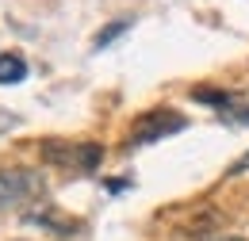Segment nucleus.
I'll list each match as a JSON object with an SVG mask.
<instances>
[{"label":"nucleus","mask_w":249,"mask_h":241,"mask_svg":"<svg viewBox=\"0 0 249 241\" xmlns=\"http://www.w3.org/2000/svg\"><path fill=\"white\" fill-rule=\"evenodd\" d=\"M218 241H246V238H218Z\"/></svg>","instance_id":"12"},{"label":"nucleus","mask_w":249,"mask_h":241,"mask_svg":"<svg viewBox=\"0 0 249 241\" xmlns=\"http://www.w3.org/2000/svg\"><path fill=\"white\" fill-rule=\"evenodd\" d=\"M130 23H134L130 16H123V19H111V23H107L104 31H96V38H92V50H104V46H111V42H115L119 34H126V31H130Z\"/></svg>","instance_id":"7"},{"label":"nucleus","mask_w":249,"mask_h":241,"mask_svg":"<svg viewBox=\"0 0 249 241\" xmlns=\"http://www.w3.org/2000/svg\"><path fill=\"white\" fill-rule=\"evenodd\" d=\"M12 126H19V115H12V111H0V134H4V130H12Z\"/></svg>","instance_id":"10"},{"label":"nucleus","mask_w":249,"mask_h":241,"mask_svg":"<svg viewBox=\"0 0 249 241\" xmlns=\"http://www.w3.org/2000/svg\"><path fill=\"white\" fill-rule=\"evenodd\" d=\"M42 157L54 161V165H69V169H81V172H92L100 165L104 150L96 142H81V146H62V142H46L42 146Z\"/></svg>","instance_id":"3"},{"label":"nucleus","mask_w":249,"mask_h":241,"mask_svg":"<svg viewBox=\"0 0 249 241\" xmlns=\"http://www.w3.org/2000/svg\"><path fill=\"white\" fill-rule=\"evenodd\" d=\"M42 184H46L42 172H35V169H0V211L35 199L42 191Z\"/></svg>","instance_id":"2"},{"label":"nucleus","mask_w":249,"mask_h":241,"mask_svg":"<svg viewBox=\"0 0 249 241\" xmlns=\"http://www.w3.org/2000/svg\"><path fill=\"white\" fill-rule=\"evenodd\" d=\"M222 122H234V126H249V107H230V111H222Z\"/></svg>","instance_id":"8"},{"label":"nucleus","mask_w":249,"mask_h":241,"mask_svg":"<svg viewBox=\"0 0 249 241\" xmlns=\"http://www.w3.org/2000/svg\"><path fill=\"white\" fill-rule=\"evenodd\" d=\"M130 176H123V180H104V188H107V191H126V188H130Z\"/></svg>","instance_id":"11"},{"label":"nucleus","mask_w":249,"mask_h":241,"mask_svg":"<svg viewBox=\"0 0 249 241\" xmlns=\"http://www.w3.org/2000/svg\"><path fill=\"white\" fill-rule=\"evenodd\" d=\"M242 172H249V150L242 153V157H238L234 165H230V176H242Z\"/></svg>","instance_id":"9"},{"label":"nucleus","mask_w":249,"mask_h":241,"mask_svg":"<svg viewBox=\"0 0 249 241\" xmlns=\"http://www.w3.org/2000/svg\"><path fill=\"white\" fill-rule=\"evenodd\" d=\"M23 222H27V226H42V230H50V234H58V238H69V234L77 230V222H73V218H62L58 207H50V203H38L35 211H27Z\"/></svg>","instance_id":"4"},{"label":"nucleus","mask_w":249,"mask_h":241,"mask_svg":"<svg viewBox=\"0 0 249 241\" xmlns=\"http://www.w3.org/2000/svg\"><path fill=\"white\" fill-rule=\"evenodd\" d=\"M27 81V58L16 50L0 54V85H23Z\"/></svg>","instance_id":"5"},{"label":"nucleus","mask_w":249,"mask_h":241,"mask_svg":"<svg viewBox=\"0 0 249 241\" xmlns=\"http://www.w3.org/2000/svg\"><path fill=\"white\" fill-rule=\"evenodd\" d=\"M188 126V119L180 111H173V107H157V111H146V115H138V122L130 126V134H126V150H138V146H154L161 138H169V134H180Z\"/></svg>","instance_id":"1"},{"label":"nucleus","mask_w":249,"mask_h":241,"mask_svg":"<svg viewBox=\"0 0 249 241\" xmlns=\"http://www.w3.org/2000/svg\"><path fill=\"white\" fill-rule=\"evenodd\" d=\"M192 100L196 103H211V107H218V115L222 111H230L234 103H238V92H215V88H192Z\"/></svg>","instance_id":"6"}]
</instances>
